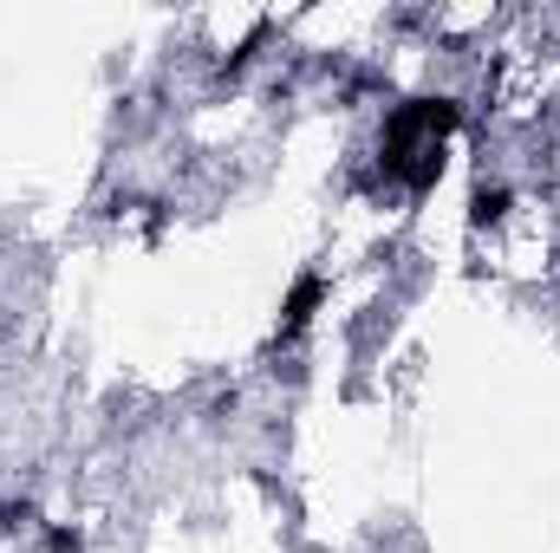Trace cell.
Masks as SVG:
<instances>
[{"instance_id": "cell-1", "label": "cell", "mask_w": 560, "mask_h": 553, "mask_svg": "<svg viewBox=\"0 0 560 553\" xmlns=\"http://www.w3.org/2000/svg\"><path fill=\"white\" fill-rule=\"evenodd\" d=\"M443 131H450V105H436V98H418V105L392 111V125H385V169L398 183L423 189L443 169Z\"/></svg>"}]
</instances>
